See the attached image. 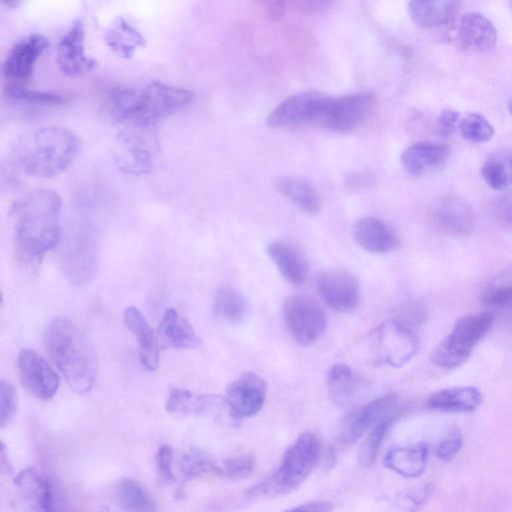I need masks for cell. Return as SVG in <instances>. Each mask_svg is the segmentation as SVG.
<instances>
[{
    "instance_id": "d6a6232c",
    "label": "cell",
    "mask_w": 512,
    "mask_h": 512,
    "mask_svg": "<svg viewBox=\"0 0 512 512\" xmlns=\"http://www.w3.org/2000/svg\"><path fill=\"white\" fill-rule=\"evenodd\" d=\"M116 499L125 512H157L151 496L133 479L126 478L118 483Z\"/></svg>"
},
{
    "instance_id": "7402d4cb",
    "label": "cell",
    "mask_w": 512,
    "mask_h": 512,
    "mask_svg": "<svg viewBox=\"0 0 512 512\" xmlns=\"http://www.w3.org/2000/svg\"><path fill=\"white\" fill-rule=\"evenodd\" d=\"M19 498L27 512H52L50 482L34 468H26L14 480Z\"/></svg>"
},
{
    "instance_id": "3957f363",
    "label": "cell",
    "mask_w": 512,
    "mask_h": 512,
    "mask_svg": "<svg viewBox=\"0 0 512 512\" xmlns=\"http://www.w3.org/2000/svg\"><path fill=\"white\" fill-rule=\"evenodd\" d=\"M81 140L63 126H44L30 131L16 142L12 157L26 175L50 178L65 171L78 157Z\"/></svg>"
},
{
    "instance_id": "603a6c76",
    "label": "cell",
    "mask_w": 512,
    "mask_h": 512,
    "mask_svg": "<svg viewBox=\"0 0 512 512\" xmlns=\"http://www.w3.org/2000/svg\"><path fill=\"white\" fill-rule=\"evenodd\" d=\"M123 320L125 326L137 341L141 364L147 370H155L159 363L160 346L157 335L150 327L147 319L138 308L128 306L123 312Z\"/></svg>"
},
{
    "instance_id": "c3c4849f",
    "label": "cell",
    "mask_w": 512,
    "mask_h": 512,
    "mask_svg": "<svg viewBox=\"0 0 512 512\" xmlns=\"http://www.w3.org/2000/svg\"><path fill=\"white\" fill-rule=\"evenodd\" d=\"M332 505L327 501H312L286 510L285 512H330Z\"/></svg>"
},
{
    "instance_id": "8992f818",
    "label": "cell",
    "mask_w": 512,
    "mask_h": 512,
    "mask_svg": "<svg viewBox=\"0 0 512 512\" xmlns=\"http://www.w3.org/2000/svg\"><path fill=\"white\" fill-rule=\"evenodd\" d=\"M492 323V315L488 312L469 314L459 318L451 332L432 352L431 361L445 369L460 366L488 333Z\"/></svg>"
},
{
    "instance_id": "f546056e",
    "label": "cell",
    "mask_w": 512,
    "mask_h": 512,
    "mask_svg": "<svg viewBox=\"0 0 512 512\" xmlns=\"http://www.w3.org/2000/svg\"><path fill=\"white\" fill-rule=\"evenodd\" d=\"M107 47L118 56L129 59L135 52L145 46L141 32L124 17H116L103 35Z\"/></svg>"
},
{
    "instance_id": "8fae6325",
    "label": "cell",
    "mask_w": 512,
    "mask_h": 512,
    "mask_svg": "<svg viewBox=\"0 0 512 512\" xmlns=\"http://www.w3.org/2000/svg\"><path fill=\"white\" fill-rule=\"evenodd\" d=\"M397 405V396L387 394L354 409L340 423V440L345 444L354 443L382 420L397 416Z\"/></svg>"
},
{
    "instance_id": "277c9868",
    "label": "cell",
    "mask_w": 512,
    "mask_h": 512,
    "mask_svg": "<svg viewBox=\"0 0 512 512\" xmlns=\"http://www.w3.org/2000/svg\"><path fill=\"white\" fill-rule=\"evenodd\" d=\"M45 345L69 387L79 394L89 392L97 377L98 360L87 335L70 319L58 317L47 327Z\"/></svg>"
},
{
    "instance_id": "f35d334b",
    "label": "cell",
    "mask_w": 512,
    "mask_h": 512,
    "mask_svg": "<svg viewBox=\"0 0 512 512\" xmlns=\"http://www.w3.org/2000/svg\"><path fill=\"white\" fill-rule=\"evenodd\" d=\"M458 130L464 139L473 143L487 142L494 135L493 126L478 113H468L461 117Z\"/></svg>"
},
{
    "instance_id": "9a60e30c",
    "label": "cell",
    "mask_w": 512,
    "mask_h": 512,
    "mask_svg": "<svg viewBox=\"0 0 512 512\" xmlns=\"http://www.w3.org/2000/svg\"><path fill=\"white\" fill-rule=\"evenodd\" d=\"M431 217L437 229L451 237L469 236L474 229L472 206L456 194H446L435 201Z\"/></svg>"
},
{
    "instance_id": "60d3db41",
    "label": "cell",
    "mask_w": 512,
    "mask_h": 512,
    "mask_svg": "<svg viewBox=\"0 0 512 512\" xmlns=\"http://www.w3.org/2000/svg\"><path fill=\"white\" fill-rule=\"evenodd\" d=\"M17 410V391L12 383L0 381V425L6 427L14 418Z\"/></svg>"
},
{
    "instance_id": "44dd1931",
    "label": "cell",
    "mask_w": 512,
    "mask_h": 512,
    "mask_svg": "<svg viewBox=\"0 0 512 512\" xmlns=\"http://www.w3.org/2000/svg\"><path fill=\"white\" fill-rule=\"evenodd\" d=\"M450 156V148L442 143L422 141L407 147L401 154L405 171L414 176L432 173L443 167Z\"/></svg>"
},
{
    "instance_id": "f5cc1de1",
    "label": "cell",
    "mask_w": 512,
    "mask_h": 512,
    "mask_svg": "<svg viewBox=\"0 0 512 512\" xmlns=\"http://www.w3.org/2000/svg\"><path fill=\"white\" fill-rule=\"evenodd\" d=\"M509 8H510V11L512 13V1L509 2Z\"/></svg>"
},
{
    "instance_id": "e575fe53",
    "label": "cell",
    "mask_w": 512,
    "mask_h": 512,
    "mask_svg": "<svg viewBox=\"0 0 512 512\" xmlns=\"http://www.w3.org/2000/svg\"><path fill=\"white\" fill-rule=\"evenodd\" d=\"M4 95L13 102L35 106H61L69 101L67 94L35 90L26 85H5Z\"/></svg>"
},
{
    "instance_id": "7a4b0ae2",
    "label": "cell",
    "mask_w": 512,
    "mask_h": 512,
    "mask_svg": "<svg viewBox=\"0 0 512 512\" xmlns=\"http://www.w3.org/2000/svg\"><path fill=\"white\" fill-rule=\"evenodd\" d=\"M191 90L151 81L139 85H116L103 97V110L112 120L144 128L188 106Z\"/></svg>"
},
{
    "instance_id": "5b68a950",
    "label": "cell",
    "mask_w": 512,
    "mask_h": 512,
    "mask_svg": "<svg viewBox=\"0 0 512 512\" xmlns=\"http://www.w3.org/2000/svg\"><path fill=\"white\" fill-rule=\"evenodd\" d=\"M321 454L320 439L311 432L301 434L286 450L279 467L250 490V495L276 496L298 488L311 474Z\"/></svg>"
},
{
    "instance_id": "d590c367",
    "label": "cell",
    "mask_w": 512,
    "mask_h": 512,
    "mask_svg": "<svg viewBox=\"0 0 512 512\" xmlns=\"http://www.w3.org/2000/svg\"><path fill=\"white\" fill-rule=\"evenodd\" d=\"M213 314L230 322H239L246 312L244 297L235 288L222 286L216 292L212 305Z\"/></svg>"
},
{
    "instance_id": "7c38bea8",
    "label": "cell",
    "mask_w": 512,
    "mask_h": 512,
    "mask_svg": "<svg viewBox=\"0 0 512 512\" xmlns=\"http://www.w3.org/2000/svg\"><path fill=\"white\" fill-rule=\"evenodd\" d=\"M22 385L40 400L52 399L58 391L60 379L47 360L36 351L23 348L17 358Z\"/></svg>"
},
{
    "instance_id": "83f0119b",
    "label": "cell",
    "mask_w": 512,
    "mask_h": 512,
    "mask_svg": "<svg viewBox=\"0 0 512 512\" xmlns=\"http://www.w3.org/2000/svg\"><path fill=\"white\" fill-rule=\"evenodd\" d=\"M481 402L482 394L473 386L444 388L431 394L428 399L431 409L454 413L472 412Z\"/></svg>"
},
{
    "instance_id": "ba28073f",
    "label": "cell",
    "mask_w": 512,
    "mask_h": 512,
    "mask_svg": "<svg viewBox=\"0 0 512 512\" xmlns=\"http://www.w3.org/2000/svg\"><path fill=\"white\" fill-rule=\"evenodd\" d=\"M282 312L285 323L298 344L310 345L323 335L327 325L326 313L312 296H288L283 302Z\"/></svg>"
},
{
    "instance_id": "ab89813d",
    "label": "cell",
    "mask_w": 512,
    "mask_h": 512,
    "mask_svg": "<svg viewBox=\"0 0 512 512\" xmlns=\"http://www.w3.org/2000/svg\"><path fill=\"white\" fill-rule=\"evenodd\" d=\"M255 459L252 455H241L217 463V476L228 479H242L252 474Z\"/></svg>"
},
{
    "instance_id": "9c48e42d",
    "label": "cell",
    "mask_w": 512,
    "mask_h": 512,
    "mask_svg": "<svg viewBox=\"0 0 512 512\" xmlns=\"http://www.w3.org/2000/svg\"><path fill=\"white\" fill-rule=\"evenodd\" d=\"M48 46L47 37L40 33L30 34L17 41L2 62L1 70L6 85H26L38 59Z\"/></svg>"
},
{
    "instance_id": "816d5d0a",
    "label": "cell",
    "mask_w": 512,
    "mask_h": 512,
    "mask_svg": "<svg viewBox=\"0 0 512 512\" xmlns=\"http://www.w3.org/2000/svg\"><path fill=\"white\" fill-rule=\"evenodd\" d=\"M508 110L512 114V95H511L510 100L508 102Z\"/></svg>"
},
{
    "instance_id": "6da1fadb",
    "label": "cell",
    "mask_w": 512,
    "mask_h": 512,
    "mask_svg": "<svg viewBox=\"0 0 512 512\" xmlns=\"http://www.w3.org/2000/svg\"><path fill=\"white\" fill-rule=\"evenodd\" d=\"M62 199L50 188H38L17 200L12 208L16 260L28 271L41 264L61 240Z\"/></svg>"
},
{
    "instance_id": "7dc6e473",
    "label": "cell",
    "mask_w": 512,
    "mask_h": 512,
    "mask_svg": "<svg viewBox=\"0 0 512 512\" xmlns=\"http://www.w3.org/2000/svg\"><path fill=\"white\" fill-rule=\"evenodd\" d=\"M173 448L169 445H162L157 452V465L161 475L171 480L173 475Z\"/></svg>"
},
{
    "instance_id": "ac0fdd59",
    "label": "cell",
    "mask_w": 512,
    "mask_h": 512,
    "mask_svg": "<svg viewBox=\"0 0 512 512\" xmlns=\"http://www.w3.org/2000/svg\"><path fill=\"white\" fill-rule=\"evenodd\" d=\"M418 341L411 329L396 320L383 324L377 333V351L381 362L393 367L406 364L416 353Z\"/></svg>"
},
{
    "instance_id": "2e32d148",
    "label": "cell",
    "mask_w": 512,
    "mask_h": 512,
    "mask_svg": "<svg viewBox=\"0 0 512 512\" xmlns=\"http://www.w3.org/2000/svg\"><path fill=\"white\" fill-rule=\"evenodd\" d=\"M317 289L326 305L337 312L349 313L359 303L358 280L347 271L331 269L321 272L317 278Z\"/></svg>"
},
{
    "instance_id": "8d00e7d4",
    "label": "cell",
    "mask_w": 512,
    "mask_h": 512,
    "mask_svg": "<svg viewBox=\"0 0 512 512\" xmlns=\"http://www.w3.org/2000/svg\"><path fill=\"white\" fill-rule=\"evenodd\" d=\"M209 396L195 395L184 388H171L166 400V410L171 414L188 415L206 411Z\"/></svg>"
},
{
    "instance_id": "681fc988",
    "label": "cell",
    "mask_w": 512,
    "mask_h": 512,
    "mask_svg": "<svg viewBox=\"0 0 512 512\" xmlns=\"http://www.w3.org/2000/svg\"><path fill=\"white\" fill-rule=\"evenodd\" d=\"M267 11L269 15L275 19L282 17L285 12V3L283 2H268Z\"/></svg>"
},
{
    "instance_id": "4fadbf2b",
    "label": "cell",
    "mask_w": 512,
    "mask_h": 512,
    "mask_svg": "<svg viewBox=\"0 0 512 512\" xmlns=\"http://www.w3.org/2000/svg\"><path fill=\"white\" fill-rule=\"evenodd\" d=\"M60 260L70 283L77 286L87 285L97 274V244L87 237L71 239L61 249Z\"/></svg>"
},
{
    "instance_id": "ee69618b",
    "label": "cell",
    "mask_w": 512,
    "mask_h": 512,
    "mask_svg": "<svg viewBox=\"0 0 512 512\" xmlns=\"http://www.w3.org/2000/svg\"><path fill=\"white\" fill-rule=\"evenodd\" d=\"M396 321L410 328V325H417L423 322L426 312L418 302H408L398 308Z\"/></svg>"
},
{
    "instance_id": "74e56055",
    "label": "cell",
    "mask_w": 512,
    "mask_h": 512,
    "mask_svg": "<svg viewBox=\"0 0 512 512\" xmlns=\"http://www.w3.org/2000/svg\"><path fill=\"white\" fill-rule=\"evenodd\" d=\"M397 416L386 418L374 426L361 444L358 460L363 467H369L377 459L380 446L395 422Z\"/></svg>"
},
{
    "instance_id": "f6af8a7d",
    "label": "cell",
    "mask_w": 512,
    "mask_h": 512,
    "mask_svg": "<svg viewBox=\"0 0 512 512\" xmlns=\"http://www.w3.org/2000/svg\"><path fill=\"white\" fill-rule=\"evenodd\" d=\"M493 212L500 225L512 230V193L497 197L493 203Z\"/></svg>"
},
{
    "instance_id": "d6986e66",
    "label": "cell",
    "mask_w": 512,
    "mask_h": 512,
    "mask_svg": "<svg viewBox=\"0 0 512 512\" xmlns=\"http://www.w3.org/2000/svg\"><path fill=\"white\" fill-rule=\"evenodd\" d=\"M266 393V382L253 372H245L228 386L225 399L235 418L251 417L262 409Z\"/></svg>"
},
{
    "instance_id": "ffe728a7",
    "label": "cell",
    "mask_w": 512,
    "mask_h": 512,
    "mask_svg": "<svg viewBox=\"0 0 512 512\" xmlns=\"http://www.w3.org/2000/svg\"><path fill=\"white\" fill-rule=\"evenodd\" d=\"M323 95L315 90L295 93L270 112L266 123L272 127H290L310 123Z\"/></svg>"
},
{
    "instance_id": "5bb4252c",
    "label": "cell",
    "mask_w": 512,
    "mask_h": 512,
    "mask_svg": "<svg viewBox=\"0 0 512 512\" xmlns=\"http://www.w3.org/2000/svg\"><path fill=\"white\" fill-rule=\"evenodd\" d=\"M113 159L119 171L132 176L148 174L154 167V156L149 142L133 130H124L117 135Z\"/></svg>"
},
{
    "instance_id": "30bf717a",
    "label": "cell",
    "mask_w": 512,
    "mask_h": 512,
    "mask_svg": "<svg viewBox=\"0 0 512 512\" xmlns=\"http://www.w3.org/2000/svg\"><path fill=\"white\" fill-rule=\"evenodd\" d=\"M447 36L456 47L476 52L491 50L497 42V31L493 23L475 12L455 17L449 24Z\"/></svg>"
},
{
    "instance_id": "1f68e13d",
    "label": "cell",
    "mask_w": 512,
    "mask_h": 512,
    "mask_svg": "<svg viewBox=\"0 0 512 512\" xmlns=\"http://www.w3.org/2000/svg\"><path fill=\"white\" fill-rule=\"evenodd\" d=\"M486 184L493 190L501 191L512 186V150L488 157L480 168Z\"/></svg>"
},
{
    "instance_id": "52a82bcc",
    "label": "cell",
    "mask_w": 512,
    "mask_h": 512,
    "mask_svg": "<svg viewBox=\"0 0 512 512\" xmlns=\"http://www.w3.org/2000/svg\"><path fill=\"white\" fill-rule=\"evenodd\" d=\"M375 104L374 95L368 92L337 97L323 95L310 123L329 131L347 132L362 123Z\"/></svg>"
},
{
    "instance_id": "4dcf8cb0",
    "label": "cell",
    "mask_w": 512,
    "mask_h": 512,
    "mask_svg": "<svg viewBox=\"0 0 512 512\" xmlns=\"http://www.w3.org/2000/svg\"><path fill=\"white\" fill-rule=\"evenodd\" d=\"M276 189L286 198L295 203L307 214H315L321 208V198L316 188L305 178L285 175L277 178Z\"/></svg>"
},
{
    "instance_id": "f907efd6",
    "label": "cell",
    "mask_w": 512,
    "mask_h": 512,
    "mask_svg": "<svg viewBox=\"0 0 512 512\" xmlns=\"http://www.w3.org/2000/svg\"><path fill=\"white\" fill-rule=\"evenodd\" d=\"M4 4L7 7L11 8V7H17L20 4V2L19 1H5Z\"/></svg>"
},
{
    "instance_id": "bcb514c9",
    "label": "cell",
    "mask_w": 512,
    "mask_h": 512,
    "mask_svg": "<svg viewBox=\"0 0 512 512\" xmlns=\"http://www.w3.org/2000/svg\"><path fill=\"white\" fill-rule=\"evenodd\" d=\"M460 119L461 115L458 111L452 109L442 111L436 123L437 133L443 137L452 135L458 129Z\"/></svg>"
},
{
    "instance_id": "b9f144b4",
    "label": "cell",
    "mask_w": 512,
    "mask_h": 512,
    "mask_svg": "<svg viewBox=\"0 0 512 512\" xmlns=\"http://www.w3.org/2000/svg\"><path fill=\"white\" fill-rule=\"evenodd\" d=\"M462 435L457 428H451L440 440L437 447V456L443 461L452 460L460 451Z\"/></svg>"
},
{
    "instance_id": "cb8c5ba5",
    "label": "cell",
    "mask_w": 512,
    "mask_h": 512,
    "mask_svg": "<svg viewBox=\"0 0 512 512\" xmlns=\"http://www.w3.org/2000/svg\"><path fill=\"white\" fill-rule=\"evenodd\" d=\"M353 236L360 247L371 253H387L399 245L394 230L375 217L358 219L353 225Z\"/></svg>"
},
{
    "instance_id": "4316f807",
    "label": "cell",
    "mask_w": 512,
    "mask_h": 512,
    "mask_svg": "<svg viewBox=\"0 0 512 512\" xmlns=\"http://www.w3.org/2000/svg\"><path fill=\"white\" fill-rule=\"evenodd\" d=\"M460 2L451 0H424L408 3L412 21L424 29L450 24L456 16Z\"/></svg>"
},
{
    "instance_id": "db71d44e",
    "label": "cell",
    "mask_w": 512,
    "mask_h": 512,
    "mask_svg": "<svg viewBox=\"0 0 512 512\" xmlns=\"http://www.w3.org/2000/svg\"><path fill=\"white\" fill-rule=\"evenodd\" d=\"M102 512H111V511L108 510L107 508H104Z\"/></svg>"
},
{
    "instance_id": "e0dca14e",
    "label": "cell",
    "mask_w": 512,
    "mask_h": 512,
    "mask_svg": "<svg viewBox=\"0 0 512 512\" xmlns=\"http://www.w3.org/2000/svg\"><path fill=\"white\" fill-rule=\"evenodd\" d=\"M56 61L60 71L70 78L82 76L96 66L95 59L88 56L85 50V29L81 20L74 21L60 38Z\"/></svg>"
},
{
    "instance_id": "d4e9b609",
    "label": "cell",
    "mask_w": 512,
    "mask_h": 512,
    "mask_svg": "<svg viewBox=\"0 0 512 512\" xmlns=\"http://www.w3.org/2000/svg\"><path fill=\"white\" fill-rule=\"evenodd\" d=\"M156 335L161 348L192 349L200 344L189 320L174 308L164 312Z\"/></svg>"
},
{
    "instance_id": "484cf974",
    "label": "cell",
    "mask_w": 512,
    "mask_h": 512,
    "mask_svg": "<svg viewBox=\"0 0 512 512\" xmlns=\"http://www.w3.org/2000/svg\"><path fill=\"white\" fill-rule=\"evenodd\" d=\"M267 253L288 282L303 285L307 281L308 262L296 246L286 241H273L269 244Z\"/></svg>"
},
{
    "instance_id": "7bdbcfd3",
    "label": "cell",
    "mask_w": 512,
    "mask_h": 512,
    "mask_svg": "<svg viewBox=\"0 0 512 512\" xmlns=\"http://www.w3.org/2000/svg\"><path fill=\"white\" fill-rule=\"evenodd\" d=\"M432 490L433 486L431 484H425L407 490L403 493V496L400 497V504L408 511H416L426 502Z\"/></svg>"
},
{
    "instance_id": "f1b7e54d",
    "label": "cell",
    "mask_w": 512,
    "mask_h": 512,
    "mask_svg": "<svg viewBox=\"0 0 512 512\" xmlns=\"http://www.w3.org/2000/svg\"><path fill=\"white\" fill-rule=\"evenodd\" d=\"M428 452V445L424 442L395 447L387 452L384 465L401 476L407 478L418 477L425 470Z\"/></svg>"
},
{
    "instance_id": "836d02e7",
    "label": "cell",
    "mask_w": 512,
    "mask_h": 512,
    "mask_svg": "<svg viewBox=\"0 0 512 512\" xmlns=\"http://www.w3.org/2000/svg\"><path fill=\"white\" fill-rule=\"evenodd\" d=\"M327 386L332 401L339 406L350 403L356 393L355 376L350 367L343 363L331 366Z\"/></svg>"
}]
</instances>
